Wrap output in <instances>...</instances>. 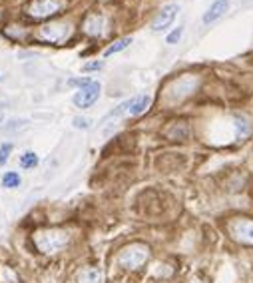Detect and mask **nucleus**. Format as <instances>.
<instances>
[{"label": "nucleus", "mask_w": 253, "mask_h": 283, "mask_svg": "<svg viewBox=\"0 0 253 283\" xmlns=\"http://www.w3.org/2000/svg\"><path fill=\"white\" fill-rule=\"evenodd\" d=\"M34 246L42 253H54L68 246L70 235L64 229H38L34 233Z\"/></svg>", "instance_id": "1"}, {"label": "nucleus", "mask_w": 253, "mask_h": 283, "mask_svg": "<svg viewBox=\"0 0 253 283\" xmlns=\"http://www.w3.org/2000/svg\"><path fill=\"white\" fill-rule=\"evenodd\" d=\"M147 257H149V248L145 244H132L120 251L118 263L126 269H138L147 261Z\"/></svg>", "instance_id": "2"}, {"label": "nucleus", "mask_w": 253, "mask_h": 283, "mask_svg": "<svg viewBox=\"0 0 253 283\" xmlns=\"http://www.w3.org/2000/svg\"><path fill=\"white\" fill-rule=\"evenodd\" d=\"M227 231L231 240L241 246H253V219L249 217H233L227 223Z\"/></svg>", "instance_id": "3"}, {"label": "nucleus", "mask_w": 253, "mask_h": 283, "mask_svg": "<svg viewBox=\"0 0 253 283\" xmlns=\"http://www.w3.org/2000/svg\"><path fill=\"white\" fill-rule=\"evenodd\" d=\"M60 10V2L58 0H34V2L28 6V14L32 18H46L50 14H54Z\"/></svg>", "instance_id": "4"}, {"label": "nucleus", "mask_w": 253, "mask_h": 283, "mask_svg": "<svg viewBox=\"0 0 253 283\" xmlns=\"http://www.w3.org/2000/svg\"><path fill=\"white\" fill-rule=\"evenodd\" d=\"M178 12H180V6H178V4H168V6H164V8L158 12V16L154 18V22H151V30H156V32L166 30V28L174 22V18L178 16Z\"/></svg>", "instance_id": "5"}, {"label": "nucleus", "mask_w": 253, "mask_h": 283, "mask_svg": "<svg viewBox=\"0 0 253 283\" xmlns=\"http://www.w3.org/2000/svg\"><path fill=\"white\" fill-rule=\"evenodd\" d=\"M197 82H199V80H197V78H193V76H183V78H180V80L172 86V90H170L172 100H181V98L189 96V94L195 90Z\"/></svg>", "instance_id": "6"}, {"label": "nucleus", "mask_w": 253, "mask_h": 283, "mask_svg": "<svg viewBox=\"0 0 253 283\" xmlns=\"http://www.w3.org/2000/svg\"><path fill=\"white\" fill-rule=\"evenodd\" d=\"M98 96H100V84L94 82L92 86H88V88H84V90H80L76 94V96H74V104L78 108H90L98 100Z\"/></svg>", "instance_id": "7"}, {"label": "nucleus", "mask_w": 253, "mask_h": 283, "mask_svg": "<svg viewBox=\"0 0 253 283\" xmlns=\"http://www.w3.org/2000/svg\"><path fill=\"white\" fill-rule=\"evenodd\" d=\"M38 36L48 42H62L68 36V26L66 24H48L38 32Z\"/></svg>", "instance_id": "8"}, {"label": "nucleus", "mask_w": 253, "mask_h": 283, "mask_svg": "<svg viewBox=\"0 0 253 283\" xmlns=\"http://www.w3.org/2000/svg\"><path fill=\"white\" fill-rule=\"evenodd\" d=\"M104 26H106V20H104V16H100V14H90L84 20V32L88 36H92V38L102 36L104 34Z\"/></svg>", "instance_id": "9"}, {"label": "nucleus", "mask_w": 253, "mask_h": 283, "mask_svg": "<svg viewBox=\"0 0 253 283\" xmlns=\"http://www.w3.org/2000/svg\"><path fill=\"white\" fill-rule=\"evenodd\" d=\"M106 275L100 267H86L78 273V283H104Z\"/></svg>", "instance_id": "10"}, {"label": "nucleus", "mask_w": 253, "mask_h": 283, "mask_svg": "<svg viewBox=\"0 0 253 283\" xmlns=\"http://www.w3.org/2000/svg\"><path fill=\"white\" fill-rule=\"evenodd\" d=\"M227 6H229L227 0H216V2H214V4L208 8V12L204 14V22H206V24H212V22L219 20V18L225 14Z\"/></svg>", "instance_id": "11"}, {"label": "nucleus", "mask_w": 253, "mask_h": 283, "mask_svg": "<svg viewBox=\"0 0 253 283\" xmlns=\"http://www.w3.org/2000/svg\"><path fill=\"white\" fill-rule=\"evenodd\" d=\"M149 102H151V98H149V96H145V94H142V96H138V98L130 100V110H128V114H132V116H140V114H144V112L149 108Z\"/></svg>", "instance_id": "12"}, {"label": "nucleus", "mask_w": 253, "mask_h": 283, "mask_svg": "<svg viewBox=\"0 0 253 283\" xmlns=\"http://www.w3.org/2000/svg\"><path fill=\"white\" fill-rule=\"evenodd\" d=\"M187 134H189V128H187L185 122H174V124L166 130V136H168L170 140H185Z\"/></svg>", "instance_id": "13"}, {"label": "nucleus", "mask_w": 253, "mask_h": 283, "mask_svg": "<svg viewBox=\"0 0 253 283\" xmlns=\"http://www.w3.org/2000/svg\"><path fill=\"white\" fill-rule=\"evenodd\" d=\"M130 44H132V38H122V40L114 42V44L110 46V48H106V52H104V58H108V56H112V54H116V52H120V50L128 48Z\"/></svg>", "instance_id": "14"}, {"label": "nucleus", "mask_w": 253, "mask_h": 283, "mask_svg": "<svg viewBox=\"0 0 253 283\" xmlns=\"http://www.w3.org/2000/svg\"><path fill=\"white\" fill-rule=\"evenodd\" d=\"M20 166H22L24 170L36 168V166H38V158H36V154H34V152H24V154H22V158H20Z\"/></svg>", "instance_id": "15"}, {"label": "nucleus", "mask_w": 253, "mask_h": 283, "mask_svg": "<svg viewBox=\"0 0 253 283\" xmlns=\"http://www.w3.org/2000/svg\"><path fill=\"white\" fill-rule=\"evenodd\" d=\"M2 185L4 187H18L20 185V176L16 172H6L2 176Z\"/></svg>", "instance_id": "16"}, {"label": "nucleus", "mask_w": 253, "mask_h": 283, "mask_svg": "<svg viewBox=\"0 0 253 283\" xmlns=\"http://www.w3.org/2000/svg\"><path fill=\"white\" fill-rule=\"evenodd\" d=\"M94 84V80L92 78H70L68 80V86H76V88H88V86H92Z\"/></svg>", "instance_id": "17"}, {"label": "nucleus", "mask_w": 253, "mask_h": 283, "mask_svg": "<svg viewBox=\"0 0 253 283\" xmlns=\"http://www.w3.org/2000/svg\"><path fill=\"white\" fill-rule=\"evenodd\" d=\"M10 152H12V144H2V146H0V166L6 164Z\"/></svg>", "instance_id": "18"}, {"label": "nucleus", "mask_w": 253, "mask_h": 283, "mask_svg": "<svg viewBox=\"0 0 253 283\" xmlns=\"http://www.w3.org/2000/svg\"><path fill=\"white\" fill-rule=\"evenodd\" d=\"M24 126H26V120H12L10 124L4 126V132H16V130H20Z\"/></svg>", "instance_id": "19"}, {"label": "nucleus", "mask_w": 253, "mask_h": 283, "mask_svg": "<svg viewBox=\"0 0 253 283\" xmlns=\"http://www.w3.org/2000/svg\"><path fill=\"white\" fill-rule=\"evenodd\" d=\"M181 32H183V28H181V26H178V28L168 36V44H176V42L181 38Z\"/></svg>", "instance_id": "20"}, {"label": "nucleus", "mask_w": 253, "mask_h": 283, "mask_svg": "<svg viewBox=\"0 0 253 283\" xmlns=\"http://www.w3.org/2000/svg\"><path fill=\"white\" fill-rule=\"evenodd\" d=\"M74 128H80V130H86V128H90V120H86V118H74Z\"/></svg>", "instance_id": "21"}, {"label": "nucleus", "mask_w": 253, "mask_h": 283, "mask_svg": "<svg viewBox=\"0 0 253 283\" xmlns=\"http://www.w3.org/2000/svg\"><path fill=\"white\" fill-rule=\"evenodd\" d=\"M98 68H102V62H90V64L84 66L86 72H88V70H98Z\"/></svg>", "instance_id": "22"}, {"label": "nucleus", "mask_w": 253, "mask_h": 283, "mask_svg": "<svg viewBox=\"0 0 253 283\" xmlns=\"http://www.w3.org/2000/svg\"><path fill=\"white\" fill-rule=\"evenodd\" d=\"M0 122H2V112H0Z\"/></svg>", "instance_id": "23"}, {"label": "nucleus", "mask_w": 253, "mask_h": 283, "mask_svg": "<svg viewBox=\"0 0 253 283\" xmlns=\"http://www.w3.org/2000/svg\"><path fill=\"white\" fill-rule=\"evenodd\" d=\"M193 283H201V281H193Z\"/></svg>", "instance_id": "24"}]
</instances>
